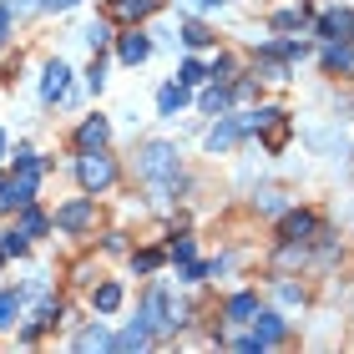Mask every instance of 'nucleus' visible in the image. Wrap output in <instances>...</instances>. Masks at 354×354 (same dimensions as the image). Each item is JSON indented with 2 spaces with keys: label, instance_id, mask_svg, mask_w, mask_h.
Wrapping results in <instances>:
<instances>
[{
  "label": "nucleus",
  "instance_id": "26",
  "mask_svg": "<svg viewBox=\"0 0 354 354\" xmlns=\"http://www.w3.org/2000/svg\"><path fill=\"white\" fill-rule=\"evenodd\" d=\"M259 213H283V192H259Z\"/></svg>",
  "mask_w": 354,
  "mask_h": 354
},
{
  "label": "nucleus",
  "instance_id": "38",
  "mask_svg": "<svg viewBox=\"0 0 354 354\" xmlns=\"http://www.w3.org/2000/svg\"><path fill=\"white\" fill-rule=\"evenodd\" d=\"M6 36H10V6H0V46H6Z\"/></svg>",
  "mask_w": 354,
  "mask_h": 354
},
{
  "label": "nucleus",
  "instance_id": "19",
  "mask_svg": "<svg viewBox=\"0 0 354 354\" xmlns=\"http://www.w3.org/2000/svg\"><path fill=\"white\" fill-rule=\"evenodd\" d=\"M111 344H117V349H142V344H147V324H132V329H122Z\"/></svg>",
  "mask_w": 354,
  "mask_h": 354
},
{
  "label": "nucleus",
  "instance_id": "13",
  "mask_svg": "<svg viewBox=\"0 0 354 354\" xmlns=\"http://www.w3.org/2000/svg\"><path fill=\"white\" fill-rule=\"evenodd\" d=\"M253 314H259V299L253 294H233L228 299V324H248Z\"/></svg>",
  "mask_w": 354,
  "mask_h": 354
},
{
  "label": "nucleus",
  "instance_id": "36",
  "mask_svg": "<svg viewBox=\"0 0 354 354\" xmlns=\"http://www.w3.org/2000/svg\"><path fill=\"white\" fill-rule=\"evenodd\" d=\"M263 76H268V82H288V71L279 66V61H268V66H263Z\"/></svg>",
  "mask_w": 354,
  "mask_h": 354
},
{
  "label": "nucleus",
  "instance_id": "17",
  "mask_svg": "<svg viewBox=\"0 0 354 354\" xmlns=\"http://www.w3.org/2000/svg\"><path fill=\"white\" fill-rule=\"evenodd\" d=\"M106 344H111L106 324H91V329H82V334H76V349H106Z\"/></svg>",
  "mask_w": 354,
  "mask_h": 354
},
{
  "label": "nucleus",
  "instance_id": "5",
  "mask_svg": "<svg viewBox=\"0 0 354 354\" xmlns=\"http://www.w3.org/2000/svg\"><path fill=\"white\" fill-rule=\"evenodd\" d=\"M41 177H46V162L30 147H21L15 152V187L26 192V198H36V187H41Z\"/></svg>",
  "mask_w": 354,
  "mask_h": 354
},
{
  "label": "nucleus",
  "instance_id": "22",
  "mask_svg": "<svg viewBox=\"0 0 354 354\" xmlns=\"http://www.w3.org/2000/svg\"><path fill=\"white\" fill-rule=\"evenodd\" d=\"M157 6V0H117V15H122V21H137V15H147Z\"/></svg>",
  "mask_w": 354,
  "mask_h": 354
},
{
  "label": "nucleus",
  "instance_id": "11",
  "mask_svg": "<svg viewBox=\"0 0 354 354\" xmlns=\"http://www.w3.org/2000/svg\"><path fill=\"white\" fill-rule=\"evenodd\" d=\"M106 137H111L106 117H86V122H82V132H76V142H82V147H106Z\"/></svg>",
  "mask_w": 354,
  "mask_h": 354
},
{
  "label": "nucleus",
  "instance_id": "1",
  "mask_svg": "<svg viewBox=\"0 0 354 354\" xmlns=\"http://www.w3.org/2000/svg\"><path fill=\"white\" fill-rule=\"evenodd\" d=\"M137 167H142L147 183H167V177H177V147L172 142H147L142 157H137Z\"/></svg>",
  "mask_w": 354,
  "mask_h": 354
},
{
  "label": "nucleus",
  "instance_id": "15",
  "mask_svg": "<svg viewBox=\"0 0 354 354\" xmlns=\"http://www.w3.org/2000/svg\"><path fill=\"white\" fill-rule=\"evenodd\" d=\"M324 66H329V71H349V66H354V46L329 41V46H324Z\"/></svg>",
  "mask_w": 354,
  "mask_h": 354
},
{
  "label": "nucleus",
  "instance_id": "40",
  "mask_svg": "<svg viewBox=\"0 0 354 354\" xmlns=\"http://www.w3.org/2000/svg\"><path fill=\"white\" fill-rule=\"evenodd\" d=\"M0 157H6V132H0Z\"/></svg>",
  "mask_w": 354,
  "mask_h": 354
},
{
  "label": "nucleus",
  "instance_id": "33",
  "mask_svg": "<svg viewBox=\"0 0 354 354\" xmlns=\"http://www.w3.org/2000/svg\"><path fill=\"white\" fill-rule=\"evenodd\" d=\"M132 263H137V273H152V268H157V263H162V259H157V253H137V259H132Z\"/></svg>",
  "mask_w": 354,
  "mask_h": 354
},
{
  "label": "nucleus",
  "instance_id": "27",
  "mask_svg": "<svg viewBox=\"0 0 354 354\" xmlns=\"http://www.w3.org/2000/svg\"><path fill=\"white\" fill-rule=\"evenodd\" d=\"M294 26H304V10H279L273 15V30H294Z\"/></svg>",
  "mask_w": 354,
  "mask_h": 354
},
{
  "label": "nucleus",
  "instance_id": "16",
  "mask_svg": "<svg viewBox=\"0 0 354 354\" xmlns=\"http://www.w3.org/2000/svg\"><path fill=\"white\" fill-rule=\"evenodd\" d=\"M91 304H96V314H111V309H122V283H102L91 294Z\"/></svg>",
  "mask_w": 354,
  "mask_h": 354
},
{
  "label": "nucleus",
  "instance_id": "10",
  "mask_svg": "<svg viewBox=\"0 0 354 354\" xmlns=\"http://www.w3.org/2000/svg\"><path fill=\"white\" fill-rule=\"evenodd\" d=\"M238 137H243V132H238V122H218L213 132L203 137V147H207V152H228V147H233Z\"/></svg>",
  "mask_w": 354,
  "mask_h": 354
},
{
  "label": "nucleus",
  "instance_id": "28",
  "mask_svg": "<svg viewBox=\"0 0 354 354\" xmlns=\"http://www.w3.org/2000/svg\"><path fill=\"white\" fill-rule=\"evenodd\" d=\"M26 243H30V238H26L21 228H10L6 238H0V248H6V253H26Z\"/></svg>",
  "mask_w": 354,
  "mask_h": 354
},
{
  "label": "nucleus",
  "instance_id": "3",
  "mask_svg": "<svg viewBox=\"0 0 354 354\" xmlns=\"http://www.w3.org/2000/svg\"><path fill=\"white\" fill-rule=\"evenodd\" d=\"M283 339V319L279 314H253V334H248V339H238V349H273V344H279Z\"/></svg>",
  "mask_w": 354,
  "mask_h": 354
},
{
  "label": "nucleus",
  "instance_id": "31",
  "mask_svg": "<svg viewBox=\"0 0 354 354\" xmlns=\"http://www.w3.org/2000/svg\"><path fill=\"white\" fill-rule=\"evenodd\" d=\"M279 51H283L288 61H304V56H309V46H304V41H283V46H279Z\"/></svg>",
  "mask_w": 354,
  "mask_h": 354
},
{
  "label": "nucleus",
  "instance_id": "7",
  "mask_svg": "<svg viewBox=\"0 0 354 354\" xmlns=\"http://www.w3.org/2000/svg\"><path fill=\"white\" fill-rule=\"evenodd\" d=\"M56 228H66V233H82V228H91V198H76V203H66L56 213Z\"/></svg>",
  "mask_w": 354,
  "mask_h": 354
},
{
  "label": "nucleus",
  "instance_id": "24",
  "mask_svg": "<svg viewBox=\"0 0 354 354\" xmlns=\"http://www.w3.org/2000/svg\"><path fill=\"white\" fill-rule=\"evenodd\" d=\"M183 41H187V46H207V41H213V30H207L203 21H187V26H183Z\"/></svg>",
  "mask_w": 354,
  "mask_h": 354
},
{
  "label": "nucleus",
  "instance_id": "32",
  "mask_svg": "<svg viewBox=\"0 0 354 354\" xmlns=\"http://www.w3.org/2000/svg\"><path fill=\"white\" fill-rule=\"evenodd\" d=\"M86 86H91V91H102V86H106V66H102V61H96V66L86 71Z\"/></svg>",
  "mask_w": 354,
  "mask_h": 354
},
{
  "label": "nucleus",
  "instance_id": "37",
  "mask_svg": "<svg viewBox=\"0 0 354 354\" xmlns=\"http://www.w3.org/2000/svg\"><path fill=\"white\" fill-rule=\"evenodd\" d=\"M71 6H82V0H41V10H71Z\"/></svg>",
  "mask_w": 354,
  "mask_h": 354
},
{
  "label": "nucleus",
  "instance_id": "34",
  "mask_svg": "<svg viewBox=\"0 0 354 354\" xmlns=\"http://www.w3.org/2000/svg\"><path fill=\"white\" fill-rule=\"evenodd\" d=\"M228 71H233V61L218 56V61H213V82H228Z\"/></svg>",
  "mask_w": 354,
  "mask_h": 354
},
{
  "label": "nucleus",
  "instance_id": "35",
  "mask_svg": "<svg viewBox=\"0 0 354 354\" xmlns=\"http://www.w3.org/2000/svg\"><path fill=\"white\" fill-rule=\"evenodd\" d=\"M172 259H183V263L192 259V238H177V243H172Z\"/></svg>",
  "mask_w": 354,
  "mask_h": 354
},
{
  "label": "nucleus",
  "instance_id": "4",
  "mask_svg": "<svg viewBox=\"0 0 354 354\" xmlns=\"http://www.w3.org/2000/svg\"><path fill=\"white\" fill-rule=\"evenodd\" d=\"M142 324H147V329H162V334L183 324L177 309H172V299H167V283H157L152 294H147V319H142Z\"/></svg>",
  "mask_w": 354,
  "mask_h": 354
},
{
  "label": "nucleus",
  "instance_id": "9",
  "mask_svg": "<svg viewBox=\"0 0 354 354\" xmlns=\"http://www.w3.org/2000/svg\"><path fill=\"white\" fill-rule=\"evenodd\" d=\"M183 106H187V86L183 82H167L162 91H157V111H162V117H177Z\"/></svg>",
  "mask_w": 354,
  "mask_h": 354
},
{
  "label": "nucleus",
  "instance_id": "23",
  "mask_svg": "<svg viewBox=\"0 0 354 354\" xmlns=\"http://www.w3.org/2000/svg\"><path fill=\"white\" fill-rule=\"evenodd\" d=\"M30 198H26V192L21 187H15V183H6V187H0V213H10V207H26Z\"/></svg>",
  "mask_w": 354,
  "mask_h": 354
},
{
  "label": "nucleus",
  "instance_id": "30",
  "mask_svg": "<svg viewBox=\"0 0 354 354\" xmlns=\"http://www.w3.org/2000/svg\"><path fill=\"white\" fill-rule=\"evenodd\" d=\"M203 279H207V268L187 259V263H183V283H203Z\"/></svg>",
  "mask_w": 354,
  "mask_h": 354
},
{
  "label": "nucleus",
  "instance_id": "39",
  "mask_svg": "<svg viewBox=\"0 0 354 354\" xmlns=\"http://www.w3.org/2000/svg\"><path fill=\"white\" fill-rule=\"evenodd\" d=\"M198 6H223V0H198Z\"/></svg>",
  "mask_w": 354,
  "mask_h": 354
},
{
  "label": "nucleus",
  "instance_id": "29",
  "mask_svg": "<svg viewBox=\"0 0 354 354\" xmlns=\"http://www.w3.org/2000/svg\"><path fill=\"white\" fill-rule=\"evenodd\" d=\"M203 76H207V71L198 66V61H183V76H177V82H183V86H198Z\"/></svg>",
  "mask_w": 354,
  "mask_h": 354
},
{
  "label": "nucleus",
  "instance_id": "25",
  "mask_svg": "<svg viewBox=\"0 0 354 354\" xmlns=\"http://www.w3.org/2000/svg\"><path fill=\"white\" fill-rule=\"evenodd\" d=\"M228 106V91H223V82L213 86V91H203V111H223Z\"/></svg>",
  "mask_w": 354,
  "mask_h": 354
},
{
  "label": "nucleus",
  "instance_id": "6",
  "mask_svg": "<svg viewBox=\"0 0 354 354\" xmlns=\"http://www.w3.org/2000/svg\"><path fill=\"white\" fill-rule=\"evenodd\" d=\"M66 82H71V66L66 61H46V76H41V102H61L66 96Z\"/></svg>",
  "mask_w": 354,
  "mask_h": 354
},
{
  "label": "nucleus",
  "instance_id": "8",
  "mask_svg": "<svg viewBox=\"0 0 354 354\" xmlns=\"http://www.w3.org/2000/svg\"><path fill=\"white\" fill-rule=\"evenodd\" d=\"M117 56L127 61V66H142V61L152 56V41L142 36V30H127V36H122V46H117Z\"/></svg>",
  "mask_w": 354,
  "mask_h": 354
},
{
  "label": "nucleus",
  "instance_id": "14",
  "mask_svg": "<svg viewBox=\"0 0 354 354\" xmlns=\"http://www.w3.org/2000/svg\"><path fill=\"white\" fill-rule=\"evenodd\" d=\"M319 30H324V36H329V41H339V36H344V30H354V15H349V10H329V15H324V21H319Z\"/></svg>",
  "mask_w": 354,
  "mask_h": 354
},
{
  "label": "nucleus",
  "instance_id": "12",
  "mask_svg": "<svg viewBox=\"0 0 354 354\" xmlns=\"http://www.w3.org/2000/svg\"><path fill=\"white\" fill-rule=\"evenodd\" d=\"M309 233H314V213H288L283 218V238L288 243H304Z\"/></svg>",
  "mask_w": 354,
  "mask_h": 354
},
{
  "label": "nucleus",
  "instance_id": "2",
  "mask_svg": "<svg viewBox=\"0 0 354 354\" xmlns=\"http://www.w3.org/2000/svg\"><path fill=\"white\" fill-rule=\"evenodd\" d=\"M76 172H82V187H86V192H102V187L117 183V162H111L102 147H86L82 162H76Z\"/></svg>",
  "mask_w": 354,
  "mask_h": 354
},
{
  "label": "nucleus",
  "instance_id": "20",
  "mask_svg": "<svg viewBox=\"0 0 354 354\" xmlns=\"http://www.w3.org/2000/svg\"><path fill=\"white\" fill-rule=\"evenodd\" d=\"M82 41H86V46H91V51H102V46H106V41H111V30H106V26H102V21H91V26H82Z\"/></svg>",
  "mask_w": 354,
  "mask_h": 354
},
{
  "label": "nucleus",
  "instance_id": "21",
  "mask_svg": "<svg viewBox=\"0 0 354 354\" xmlns=\"http://www.w3.org/2000/svg\"><path fill=\"white\" fill-rule=\"evenodd\" d=\"M21 233H26V238H41V233H46V213H36V207H30V203H26V218H21Z\"/></svg>",
  "mask_w": 354,
  "mask_h": 354
},
{
  "label": "nucleus",
  "instance_id": "18",
  "mask_svg": "<svg viewBox=\"0 0 354 354\" xmlns=\"http://www.w3.org/2000/svg\"><path fill=\"white\" fill-rule=\"evenodd\" d=\"M15 319H21V294H10V288H6V294H0V329H10Z\"/></svg>",
  "mask_w": 354,
  "mask_h": 354
}]
</instances>
